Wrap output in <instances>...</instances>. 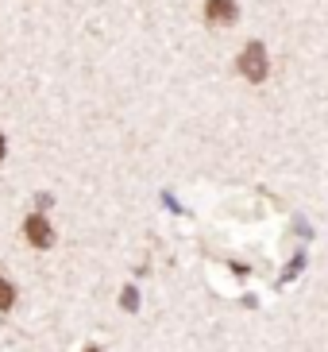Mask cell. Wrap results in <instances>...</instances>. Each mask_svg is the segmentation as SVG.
Returning a JSON list of instances; mask_svg holds the SVG:
<instances>
[{"mask_svg": "<svg viewBox=\"0 0 328 352\" xmlns=\"http://www.w3.org/2000/svg\"><path fill=\"white\" fill-rule=\"evenodd\" d=\"M236 66H239V74H244L247 82H263L270 74V58H267V47L263 43H247L244 51H239V58H236Z\"/></svg>", "mask_w": 328, "mask_h": 352, "instance_id": "6da1fadb", "label": "cell"}, {"mask_svg": "<svg viewBox=\"0 0 328 352\" xmlns=\"http://www.w3.org/2000/svg\"><path fill=\"white\" fill-rule=\"evenodd\" d=\"M4 151H8V144H4V135H0V159H4Z\"/></svg>", "mask_w": 328, "mask_h": 352, "instance_id": "5b68a950", "label": "cell"}, {"mask_svg": "<svg viewBox=\"0 0 328 352\" xmlns=\"http://www.w3.org/2000/svg\"><path fill=\"white\" fill-rule=\"evenodd\" d=\"M23 236H27L35 248H51V244H54V228H51V221H47V217L35 213V217H27V225H23Z\"/></svg>", "mask_w": 328, "mask_h": 352, "instance_id": "7a4b0ae2", "label": "cell"}, {"mask_svg": "<svg viewBox=\"0 0 328 352\" xmlns=\"http://www.w3.org/2000/svg\"><path fill=\"white\" fill-rule=\"evenodd\" d=\"M205 16H209V23H232L239 16V8H236V0H205Z\"/></svg>", "mask_w": 328, "mask_h": 352, "instance_id": "3957f363", "label": "cell"}, {"mask_svg": "<svg viewBox=\"0 0 328 352\" xmlns=\"http://www.w3.org/2000/svg\"><path fill=\"white\" fill-rule=\"evenodd\" d=\"M12 302H16V290H12V283L0 275V314H8V310H12Z\"/></svg>", "mask_w": 328, "mask_h": 352, "instance_id": "277c9868", "label": "cell"}, {"mask_svg": "<svg viewBox=\"0 0 328 352\" xmlns=\"http://www.w3.org/2000/svg\"><path fill=\"white\" fill-rule=\"evenodd\" d=\"M85 352H97V349H85Z\"/></svg>", "mask_w": 328, "mask_h": 352, "instance_id": "8992f818", "label": "cell"}]
</instances>
